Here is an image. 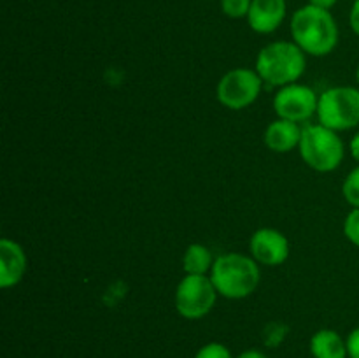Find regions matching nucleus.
I'll use <instances>...</instances> for the list:
<instances>
[{"label": "nucleus", "instance_id": "nucleus-10", "mask_svg": "<svg viewBox=\"0 0 359 358\" xmlns=\"http://www.w3.org/2000/svg\"><path fill=\"white\" fill-rule=\"evenodd\" d=\"M28 269V258L21 244L9 237L0 241V286H16L25 277Z\"/></svg>", "mask_w": 359, "mask_h": 358}, {"label": "nucleus", "instance_id": "nucleus-13", "mask_svg": "<svg viewBox=\"0 0 359 358\" xmlns=\"http://www.w3.org/2000/svg\"><path fill=\"white\" fill-rule=\"evenodd\" d=\"M311 353L314 358H349L346 339L332 329L318 330L312 336Z\"/></svg>", "mask_w": 359, "mask_h": 358}, {"label": "nucleus", "instance_id": "nucleus-14", "mask_svg": "<svg viewBox=\"0 0 359 358\" xmlns=\"http://www.w3.org/2000/svg\"><path fill=\"white\" fill-rule=\"evenodd\" d=\"M216 258L212 256L210 249L205 244L193 242L186 248L182 255V269L186 274H196V276H207L212 270Z\"/></svg>", "mask_w": 359, "mask_h": 358}, {"label": "nucleus", "instance_id": "nucleus-18", "mask_svg": "<svg viewBox=\"0 0 359 358\" xmlns=\"http://www.w3.org/2000/svg\"><path fill=\"white\" fill-rule=\"evenodd\" d=\"M195 358H233L231 351L221 343H209L196 351Z\"/></svg>", "mask_w": 359, "mask_h": 358}, {"label": "nucleus", "instance_id": "nucleus-9", "mask_svg": "<svg viewBox=\"0 0 359 358\" xmlns=\"http://www.w3.org/2000/svg\"><path fill=\"white\" fill-rule=\"evenodd\" d=\"M249 251L258 263L266 267H279L290 258V241L276 228H259L251 235Z\"/></svg>", "mask_w": 359, "mask_h": 358}, {"label": "nucleus", "instance_id": "nucleus-8", "mask_svg": "<svg viewBox=\"0 0 359 358\" xmlns=\"http://www.w3.org/2000/svg\"><path fill=\"white\" fill-rule=\"evenodd\" d=\"M319 95L307 84L293 83L279 88L273 97V111L277 118L302 123L318 112Z\"/></svg>", "mask_w": 359, "mask_h": 358}, {"label": "nucleus", "instance_id": "nucleus-24", "mask_svg": "<svg viewBox=\"0 0 359 358\" xmlns=\"http://www.w3.org/2000/svg\"><path fill=\"white\" fill-rule=\"evenodd\" d=\"M356 81H358V88H359V65H358V69H356Z\"/></svg>", "mask_w": 359, "mask_h": 358}, {"label": "nucleus", "instance_id": "nucleus-22", "mask_svg": "<svg viewBox=\"0 0 359 358\" xmlns=\"http://www.w3.org/2000/svg\"><path fill=\"white\" fill-rule=\"evenodd\" d=\"M337 2H339V0H309V4H311V6L321 7V9H326V11L332 9Z\"/></svg>", "mask_w": 359, "mask_h": 358}, {"label": "nucleus", "instance_id": "nucleus-16", "mask_svg": "<svg viewBox=\"0 0 359 358\" xmlns=\"http://www.w3.org/2000/svg\"><path fill=\"white\" fill-rule=\"evenodd\" d=\"M219 4L223 14H226L231 20H241V18H248L252 0H219Z\"/></svg>", "mask_w": 359, "mask_h": 358}, {"label": "nucleus", "instance_id": "nucleus-12", "mask_svg": "<svg viewBox=\"0 0 359 358\" xmlns=\"http://www.w3.org/2000/svg\"><path fill=\"white\" fill-rule=\"evenodd\" d=\"M302 130L304 128H300L298 123L277 118L266 126L263 133V142L273 153H290L300 144Z\"/></svg>", "mask_w": 359, "mask_h": 358}, {"label": "nucleus", "instance_id": "nucleus-6", "mask_svg": "<svg viewBox=\"0 0 359 358\" xmlns=\"http://www.w3.org/2000/svg\"><path fill=\"white\" fill-rule=\"evenodd\" d=\"M263 79L256 69L237 67L224 74L216 88V97L221 105L231 111H241L258 100Z\"/></svg>", "mask_w": 359, "mask_h": 358}, {"label": "nucleus", "instance_id": "nucleus-4", "mask_svg": "<svg viewBox=\"0 0 359 358\" xmlns=\"http://www.w3.org/2000/svg\"><path fill=\"white\" fill-rule=\"evenodd\" d=\"M298 150L305 165L323 174L337 171L346 157V146L339 137V132L321 123L304 126Z\"/></svg>", "mask_w": 359, "mask_h": 358}, {"label": "nucleus", "instance_id": "nucleus-2", "mask_svg": "<svg viewBox=\"0 0 359 358\" xmlns=\"http://www.w3.org/2000/svg\"><path fill=\"white\" fill-rule=\"evenodd\" d=\"M210 279L221 297L238 300L255 293L262 279V270L252 256L226 253L216 258L210 270Z\"/></svg>", "mask_w": 359, "mask_h": 358}, {"label": "nucleus", "instance_id": "nucleus-19", "mask_svg": "<svg viewBox=\"0 0 359 358\" xmlns=\"http://www.w3.org/2000/svg\"><path fill=\"white\" fill-rule=\"evenodd\" d=\"M346 343H347V354H349V358H359V326H356L354 330H351Z\"/></svg>", "mask_w": 359, "mask_h": 358}, {"label": "nucleus", "instance_id": "nucleus-3", "mask_svg": "<svg viewBox=\"0 0 359 358\" xmlns=\"http://www.w3.org/2000/svg\"><path fill=\"white\" fill-rule=\"evenodd\" d=\"M307 55L293 41H276L262 48L256 56V72L263 83L283 88L304 76Z\"/></svg>", "mask_w": 359, "mask_h": 358}, {"label": "nucleus", "instance_id": "nucleus-21", "mask_svg": "<svg viewBox=\"0 0 359 358\" xmlns=\"http://www.w3.org/2000/svg\"><path fill=\"white\" fill-rule=\"evenodd\" d=\"M349 147H351V157H353L354 161L359 165V132H356L353 135Z\"/></svg>", "mask_w": 359, "mask_h": 358}, {"label": "nucleus", "instance_id": "nucleus-5", "mask_svg": "<svg viewBox=\"0 0 359 358\" xmlns=\"http://www.w3.org/2000/svg\"><path fill=\"white\" fill-rule=\"evenodd\" d=\"M318 119L321 125L346 132L359 125V88L333 86L319 95Z\"/></svg>", "mask_w": 359, "mask_h": 358}, {"label": "nucleus", "instance_id": "nucleus-15", "mask_svg": "<svg viewBox=\"0 0 359 358\" xmlns=\"http://www.w3.org/2000/svg\"><path fill=\"white\" fill-rule=\"evenodd\" d=\"M342 195L349 206L359 207V165H356L344 179Z\"/></svg>", "mask_w": 359, "mask_h": 358}, {"label": "nucleus", "instance_id": "nucleus-23", "mask_svg": "<svg viewBox=\"0 0 359 358\" xmlns=\"http://www.w3.org/2000/svg\"><path fill=\"white\" fill-rule=\"evenodd\" d=\"M237 358H269V357H266V354L259 350H248V351H244V353L238 354Z\"/></svg>", "mask_w": 359, "mask_h": 358}, {"label": "nucleus", "instance_id": "nucleus-17", "mask_svg": "<svg viewBox=\"0 0 359 358\" xmlns=\"http://www.w3.org/2000/svg\"><path fill=\"white\" fill-rule=\"evenodd\" d=\"M344 235L351 244L359 248V207H353L344 220Z\"/></svg>", "mask_w": 359, "mask_h": 358}, {"label": "nucleus", "instance_id": "nucleus-1", "mask_svg": "<svg viewBox=\"0 0 359 358\" xmlns=\"http://www.w3.org/2000/svg\"><path fill=\"white\" fill-rule=\"evenodd\" d=\"M294 44L309 56H326L339 44V25L330 11L307 4L294 11L290 23Z\"/></svg>", "mask_w": 359, "mask_h": 358}, {"label": "nucleus", "instance_id": "nucleus-7", "mask_svg": "<svg viewBox=\"0 0 359 358\" xmlns=\"http://www.w3.org/2000/svg\"><path fill=\"white\" fill-rule=\"evenodd\" d=\"M217 290L210 276L186 274L175 288V309L186 319H200L212 311Z\"/></svg>", "mask_w": 359, "mask_h": 358}, {"label": "nucleus", "instance_id": "nucleus-20", "mask_svg": "<svg viewBox=\"0 0 359 358\" xmlns=\"http://www.w3.org/2000/svg\"><path fill=\"white\" fill-rule=\"evenodd\" d=\"M349 23H351V28H353L354 34L359 37V0H354L353 7H351Z\"/></svg>", "mask_w": 359, "mask_h": 358}, {"label": "nucleus", "instance_id": "nucleus-11", "mask_svg": "<svg viewBox=\"0 0 359 358\" xmlns=\"http://www.w3.org/2000/svg\"><path fill=\"white\" fill-rule=\"evenodd\" d=\"M286 13V0H252L248 14V23L256 34H272L283 25Z\"/></svg>", "mask_w": 359, "mask_h": 358}]
</instances>
